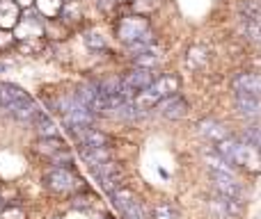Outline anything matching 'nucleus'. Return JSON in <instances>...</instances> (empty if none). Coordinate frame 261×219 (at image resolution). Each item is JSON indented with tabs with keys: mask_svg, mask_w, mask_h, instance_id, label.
Wrapping results in <instances>:
<instances>
[{
	"mask_svg": "<svg viewBox=\"0 0 261 219\" xmlns=\"http://www.w3.org/2000/svg\"><path fill=\"white\" fill-rule=\"evenodd\" d=\"M216 151L225 158L227 162H231L239 169H245L250 174H259L261 171V148L254 144H250L248 139L241 137H227L222 142L216 144Z\"/></svg>",
	"mask_w": 261,
	"mask_h": 219,
	"instance_id": "obj_1",
	"label": "nucleus"
},
{
	"mask_svg": "<svg viewBox=\"0 0 261 219\" xmlns=\"http://www.w3.org/2000/svg\"><path fill=\"white\" fill-rule=\"evenodd\" d=\"M115 35H117V39L122 41L124 46L135 44V41H149V44L156 41L151 21H149L144 14H128V16H122L115 23Z\"/></svg>",
	"mask_w": 261,
	"mask_h": 219,
	"instance_id": "obj_2",
	"label": "nucleus"
},
{
	"mask_svg": "<svg viewBox=\"0 0 261 219\" xmlns=\"http://www.w3.org/2000/svg\"><path fill=\"white\" fill-rule=\"evenodd\" d=\"M179 89H181L179 76H174V73H163V76H156V80H153L147 89L135 96V105L142 110H153L163 99L176 94Z\"/></svg>",
	"mask_w": 261,
	"mask_h": 219,
	"instance_id": "obj_3",
	"label": "nucleus"
},
{
	"mask_svg": "<svg viewBox=\"0 0 261 219\" xmlns=\"http://www.w3.org/2000/svg\"><path fill=\"white\" fill-rule=\"evenodd\" d=\"M41 183L53 194H76L83 190V178L73 167H48L41 176Z\"/></svg>",
	"mask_w": 261,
	"mask_h": 219,
	"instance_id": "obj_4",
	"label": "nucleus"
},
{
	"mask_svg": "<svg viewBox=\"0 0 261 219\" xmlns=\"http://www.w3.org/2000/svg\"><path fill=\"white\" fill-rule=\"evenodd\" d=\"M12 32H14V37H16V41L46 37V18L41 16L35 7H28V9H23L21 18H18L16 27H14Z\"/></svg>",
	"mask_w": 261,
	"mask_h": 219,
	"instance_id": "obj_5",
	"label": "nucleus"
},
{
	"mask_svg": "<svg viewBox=\"0 0 261 219\" xmlns=\"http://www.w3.org/2000/svg\"><path fill=\"white\" fill-rule=\"evenodd\" d=\"M156 80V73L153 69H147V67H133L130 71H126L122 76V96L128 101H135V96L140 91H144L151 82Z\"/></svg>",
	"mask_w": 261,
	"mask_h": 219,
	"instance_id": "obj_6",
	"label": "nucleus"
},
{
	"mask_svg": "<svg viewBox=\"0 0 261 219\" xmlns=\"http://www.w3.org/2000/svg\"><path fill=\"white\" fill-rule=\"evenodd\" d=\"M92 174H94V178L101 183V187L106 190V192H113V190H117L119 185H124V169L119 162L115 160H106V162H99V165H92L90 167Z\"/></svg>",
	"mask_w": 261,
	"mask_h": 219,
	"instance_id": "obj_7",
	"label": "nucleus"
},
{
	"mask_svg": "<svg viewBox=\"0 0 261 219\" xmlns=\"http://www.w3.org/2000/svg\"><path fill=\"white\" fill-rule=\"evenodd\" d=\"M39 112H41V108L37 105V101L32 99V96H25L23 101L9 105V108L5 110V114L12 116V119L18 121V123H28V126H30L32 121L37 119V114H39Z\"/></svg>",
	"mask_w": 261,
	"mask_h": 219,
	"instance_id": "obj_8",
	"label": "nucleus"
},
{
	"mask_svg": "<svg viewBox=\"0 0 261 219\" xmlns=\"http://www.w3.org/2000/svg\"><path fill=\"white\" fill-rule=\"evenodd\" d=\"M156 110H158V114L165 116V119L176 121V119H184V116L188 114L190 105H188V101H186L184 96L176 91V94H172V96H167V99H163L161 103L156 105Z\"/></svg>",
	"mask_w": 261,
	"mask_h": 219,
	"instance_id": "obj_9",
	"label": "nucleus"
},
{
	"mask_svg": "<svg viewBox=\"0 0 261 219\" xmlns=\"http://www.w3.org/2000/svg\"><path fill=\"white\" fill-rule=\"evenodd\" d=\"M236 114L243 119H261V96L257 94H234Z\"/></svg>",
	"mask_w": 261,
	"mask_h": 219,
	"instance_id": "obj_10",
	"label": "nucleus"
},
{
	"mask_svg": "<svg viewBox=\"0 0 261 219\" xmlns=\"http://www.w3.org/2000/svg\"><path fill=\"white\" fill-rule=\"evenodd\" d=\"M211 180H213V190L218 194L243 199V185L234 174H211Z\"/></svg>",
	"mask_w": 261,
	"mask_h": 219,
	"instance_id": "obj_11",
	"label": "nucleus"
},
{
	"mask_svg": "<svg viewBox=\"0 0 261 219\" xmlns=\"http://www.w3.org/2000/svg\"><path fill=\"white\" fill-rule=\"evenodd\" d=\"M231 89H234V94H257V96H261V73H252V71L236 73L234 80H231Z\"/></svg>",
	"mask_w": 261,
	"mask_h": 219,
	"instance_id": "obj_12",
	"label": "nucleus"
},
{
	"mask_svg": "<svg viewBox=\"0 0 261 219\" xmlns=\"http://www.w3.org/2000/svg\"><path fill=\"white\" fill-rule=\"evenodd\" d=\"M197 133L211 144H218V142H222V139L229 137L227 126L222 123V121H218V119H202L197 123Z\"/></svg>",
	"mask_w": 261,
	"mask_h": 219,
	"instance_id": "obj_13",
	"label": "nucleus"
},
{
	"mask_svg": "<svg viewBox=\"0 0 261 219\" xmlns=\"http://www.w3.org/2000/svg\"><path fill=\"white\" fill-rule=\"evenodd\" d=\"M23 14V7L16 0H0V30H14Z\"/></svg>",
	"mask_w": 261,
	"mask_h": 219,
	"instance_id": "obj_14",
	"label": "nucleus"
},
{
	"mask_svg": "<svg viewBox=\"0 0 261 219\" xmlns=\"http://www.w3.org/2000/svg\"><path fill=\"white\" fill-rule=\"evenodd\" d=\"M62 148H67V142H64L60 135H55V137H37L35 144H32V151H35L37 155L46 158V160H50V158L58 151H62Z\"/></svg>",
	"mask_w": 261,
	"mask_h": 219,
	"instance_id": "obj_15",
	"label": "nucleus"
},
{
	"mask_svg": "<svg viewBox=\"0 0 261 219\" xmlns=\"http://www.w3.org/2000/svg\"><path fill=\"white\" fill-rule=\"evenodd\" d=\"M25 96H30L23 87H18V85H14V82H5V80H0V110H7L9 105H14V103H18V101H23Z\"/></svg>",
	"mask_w": 261,
	"mask_h": 219,
	"instance_id": "obj_16",
	"label": "nucleus"
},
{
	"mask_svg": "<svg viewBox=\"0 0 261 219\" xmlns=\"http://www.w3.org/2000/svg\"><path fill=\"white\" fill-rule=\"evenodd\" d=\"M213 208L218 210V215L222 219L225 217H239L243 212V201L234 197H225V194H218V199L213 201Z\"/></svg>",
	"mask_w": 261,
	"mask_h": 219,
	"instance_id": "obj_17",
	"label": "nucleus"
},
{
	"mask_svg": "<svg viewBox=\"0 0 261 219\" xmlns=\"http://www.w3.org/2000/svg\"><path fill=\"white\" fill-rule=\"evenodd\" d=\"M110 201H113V206L117 208L119 212H124L126 208L133 206V203H138L140 199H138V194H135L130 187H126V185H119L117 190H113V192H110Z\"/></svg>",
	"mask_w": 261,
	"mask_h": 219,
	"instance_id": "obj_18",
	"label": "nucleus"
},
{
	"mask_svg": "<svg viewBox=\"0 0 261 219\" xmlns=\"http://www.w3.org/2000/svg\"><path fill=\"white\" fill-rule=\"evenodd\" d=\"M30 126H32V130H35L37 137H55V135H60L55 121L50 119V114H48V112H44V110L37 114V119L32 121Z\"/></svg>",
	"mask_w": 261,
	"mask_h": 219,
	"instance_id": "obj_19",
	"label": "nucleus"
},
{
	"mask_svg": "<svg viewBox=\"0 0 261 219\" xmlns=\"http://www.w3.org/2000/svg\"><path fill=\"white\" fill-rule=\"evenodd\" d=\"M81 158L87 162V167L99 165V162L113 160V148L110 146H81Z\"/></svg>",
	"mask_w": 261,
	"mask_h": 219,
	"instance_id": "obj_20",
	"label": "nucleus"
},
{
	"mask_svg": "<svg viewBox=\"0 0 261 219\" xmlns=\"http://www.w3.org/2000/svg\"><path fill=\"white\" fill-rule=\"evenodd\" d=\"M204 160H206L208 174H234V165L227 162L216 148L213 151H204Z\"/></svg>",
	"mask_w": 261,
	"mask_h": 219,
	"instance_id": "obj_21",
	"label": "nucleus"
},
{
	"mask_svg": "<svg viewBox=\"0 0 261 219\" xmlns=\"http://www.w3.org/2000/svg\"><path fill=\"white\" fill-rule=\"evenodd\" d=\"M32 7L46 18V21H53V18H60V12L64 7V0H35Z\"/></svg>",
	"mask_w": 261,
	"mask_h": 219,
	"instance_id": "obj_22",
	"label": "nucleus"
},
{
	"mask_svg": "<svg viewBox=\"0 0 261 219\" xmlns=\"http://www.w3.org/2000/svg\"><path fill=\"white\" fill-rule=\"evenodd\" d=\"M83 18V5L81 0H67L62 7V12H60V21L64 23V25H73V23H78Z\"/></svg>",
	"mask_w": 261,
	"mask_h": 219,
	"instance_id": "obj_23",
	"label": "nucleus"
},
{
	"mask_svg": "<svg viewBox=\"0 0 261 219\" xmlns=\"http://www.w3.org/2000/svg\"><path fill=\"white\" fill-rule=\"evenodd\" d=\"M161 50L156 48V46H151L149 50H144L142 55H135L133 57V64L135 67H147V69H156L158 64H161Z\"/></svg>",
	"mask_w": 261,
	"mask_h": 219,
	"instance_id": "obj_24",
	"label": "nucleus"
},
{
	"mask_svg": "<svg viewBox=\"0 0 261 219\" xmlns=\"http://www.w3.org/2000/svg\"><path fill=\"white\" fill-rule=\"evenodd\" d=\"M46 48V41L44 37H39V39H23V41H16V50L23 55H39L44 53Z\"/></svg>",
	"mask_w": 261,
	"mask_h": 219,
	"instance_id": "obj_25",
	"label": "nucleus"
},
{
	"mask_svg": "<svg viewBox=\"0 0 261 219\" xmlns=\"http://www.w3.org/2000/svg\"><path fill=\"white\" fill-rule=\"evenodd\" d=\"M243 35L248 37L254 44H261V21H254V18H243V25H241Z\"/></svg>",
	"mask_w": 261,
	"mask_h": 219,
	"instance_id": "obj_26",
	"label": "nucleus"
},
{
	"mask_svg": "<svg viewBox=\"0 0 261 219\" xmlns=\"http://www.w3.org/2000/svg\"><path fill=\"white\" fill-rule=\"evenodd\" d=\"M83 41H85V46L90 50H94V53L106 50V37L101 35V32H96V30H87L85 35H83Z\"/></svg>",
	"mask_w": 261,
	"mask_h": 219,
	"instance_id": "obj_27",
	"label": "nucleus"
},
{
	"mask_svg": "<svg viewBox=\"0 0 261 219\" xmlns=\"http://www.w3.org/2000/svg\"><path fill=\"white\" fill-rule=\"evenodd\" d=\"M153 219H181L179 210L170 201H161L153 206Z\"/></svg>",
	"mask_w": 261,
	"mask_h": 219,
	"instance_id": "obj_28",
	"label": "nucleus"
},
{
	"mask_svg": "<svg viewBox=\"0 0 261 219\" xmlns=\"http://www.w3.org/2000/svg\"><path fill=\"white\" fill-rule=\"evenodd\" d=\"M206 62H208V53H206L204 48L195 46V48H190V50H188V67H193V69H202Z\"/></svg>",
	"mask_w": 261,
	"mask_h": 219,
	"instance_id": "obj_29",
	"label": "nucleus"
},
{
	"mask_svg": "<svg viewBox=\"0 0 261 219\" xmlns=\"http://www.w3.org/2000/svg\"><path fill=\"white\" fill-rule=\"evenodd\" d=\"M243 139H248L250 144H254L257 148H261V123H250L243 128Z\"/></svg>",
	"mask_w": 261,
	"mask_h": 219,
	"instance_id": "obj_30",
	"label": "nucleus"
},
{
	"mask_svg": "<svg viewBox=\"0 0 261 219\" xmlns=\"http://www.w3.org/2000/svg\"><path fill=\"white\" fill-rule=\"evenodd\" d=\"M16 48V37L12 30H0V50Z\"/></svg>",
	"mask_w": 261,
	"mask_h": 219,
	"instance_id": "obj_31",
	"label": "nucleus"
},
{
	"mask_svg": "<svg viewBox=\"0 0 261 219\" xmlns=\"http://www.w3.org/2000/svg\"><path fill=\"white\" fill-rule=\"evenodd\" d=\"M18 5H21L23 9H28V7H32V5H35V0H16Z\"/></svg>",
	"mask_w": 261,
	"mask_h": 219,
	"instance_id": "obj_32",
	"label": "nucleus"
},
{
	"mask_svg": "<svg viewBox=\"0 0 261 219\" xmlns=\"http://www.w3.org/2000/svg\"><path fill=\"white\" fill-rule=\"evenodd\" d=\"M119 3H133V0H119Z\"/></svg>",
	"mask_w": 261,
	"mask_h": 219,
	"instance_id": "obj_33",
	"label": "nucleus"
},
{
	"mask_svg": "<svg viewBox=\"0 0 261 219\" xmlns=\"http://www.w3.org/2000/svg\"><path fill=\"white\" fill-rule=\"evenodd\" d=\"M64 3H67V0H64Z\"/></svg>",
	"mask_w": 261,
	"mask_h": 219,
	"instance_id": "obj_34",
	"label": "nucleus"
}]
</instances>
